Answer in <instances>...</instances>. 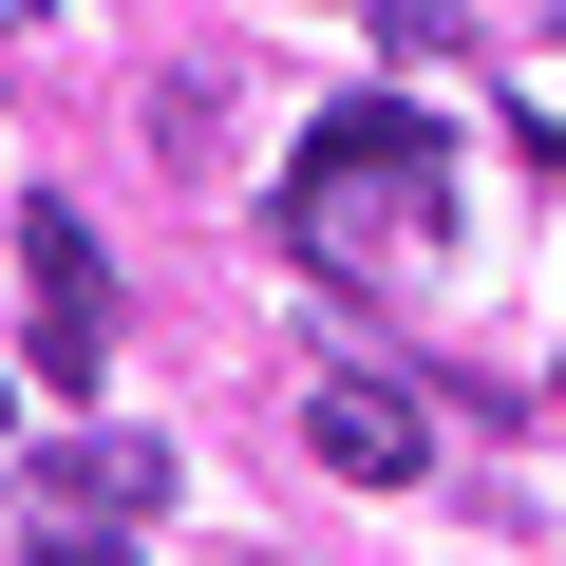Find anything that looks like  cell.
I'll list each match as a JSON object with an SVG mask.
<instances>
[{
	"mask_svg": "<svg viewBox=\"0 0 566 566\" xmlns=\"http://www.w3.org/2000/svg\"><path fill=\"white\" fill-rule=\"evenodd\" d=\"M283 227H303V264L416 283V264L453 245V151H434V114H416V95H359V114H322V151L283 170Z\"/></svg>",
	"mask_w": 566,
	"mask_h": 566,
	"instance_id": "obj_1",
	"label": "cell"
},
{
	"mask_svg": "<svg viewBox=\"0 0 566 566\" xmlns=\"http://www.w3.org/2000/svg\"><path fill=\"white\" fill-rule=\"evenodd\" d=\"M20 283H39V378L95 397V359H114V264H95V227H76V208H20Z\"/></svg>",
	"mask_w": 566,
	"mask_h": 566,
	"instance_id": "obj_2",
	"label": "cell"
},
{
	"mask_svg": "<svg viewBox=\"0 0 566 566\" xmlns=\"http://www.w3.org/2000/svg\"><path fill=\"white\" fill-rule=\"evenodd\" d=\"M303 453L359 472V491H416L434 472V416H416V378H359L340 359V378H303Z\"/></svg>",
	"mask_w": 566,
	"mask_h": 566,
	"instance_id": "obj_3",
	"label": "cell"
},
{
	"mask_svg": "<svg viewBox=\"0 0 566 566\" xmlns=\"http://www.w3.org/2000/svg\"><path fill=\"white\" fill-rule=\"evenodd\" d=\"M39 510H170V434H57V472H39Z\"/></svg>",
	"mask_w": 566,
	"mask_h": 566,
	"instance_id": "obj_4",
	"label": "cell"
},
{
	"mask_svg": "<svg viewBox=\"0 0 566 566\" xmlns=\"http://www.w3.org/2000/svg\"><path fill=\"white\" fill-rule=\"evenodd\" d=\"M227 151H245V133H227V95H208V76H170V95H151V170H170V189H227Z\"/></svg>",
	"mask_w": 566,
	"mask_h": 566,
	"instance_id": "obj_5",
	"label": "cell"
},
{
	"mask_svg": "<svg viewBox=\"0 0 566 566\" xmlns=\"http://www.w3.org/2000/svg\"><path fill=\"white\" fill-rule=\"evenodd\" d=\"M0 566H133V547H114V510H20Z\"/></svg>",
	"mask_w": 566,
	"mask_h": 566,
	"instance_id": "obj_6",
	"label": "cell"
},
{
	"mask_svg": "<svg viewBox=\"0 0 566 566\" xmlns=\"http://www.w3.org/2000/svg\"><path fill=\"white\" fill-rule=\"evenodd\" d=\"M20 20H39V0H0V39H20Z\"/></svg>",
	"mask_w": 566,
	"mask_h": 566,
	"instance_id": "obj_7",
	"label": "cell"
},
{
	"mask_svg": "<svg viewBox=\"0 0 566 566\" xmlns=\"http://www.w3.org/2000/svg\"><path fill=\"white\" fill-rule=\"evenodd\" d=\"M0 416H20V397H0Z\"/></svg>",
	"mask_w": 566,
	"mask_h": 566,
	"instance_id": "obj_8",
	"label": "cell"
},
{
	"mask_svg": "<svg viewBox=\"0 0 566 566\" xmlns=\"http://www.w3.org/2000/svg\"><path fill=\"white\" fill-rule=\"evenodd\" d=\"M547 397H566V378H547Z\"/></svg>",
	"mask_w": 566,
	"mask_h": 566,
	"instance_id": "obj_9",
	"label": "cell"
}]
</instances>
